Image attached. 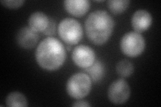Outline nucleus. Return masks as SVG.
<instances>
[{"mask_svg":"<svg viewBox=\"0 0 161 107\" xmlns=\"http://www.w3.org/2000/svg\"><path fill=\"white\" fill-rule=\"evenodd\" d=\"M63 3L66 11L76 17L84 16L90 8V3L87 0H66Z\"/></svg>","mask_w":161,"mask_h":107,"instance_id":"obj_10","label":"nucleus"},{"mask_svg":"<svg viewBox=\"0 0 161 107\" xmlns=\"http://www.w3.org/2000/svg\"><path fill=\"white\" fill-rule=\"evenodd\" d=\"M24 0H3L1 1V3L4 7L9 9H17L23 6L24 3Z\"/></svg>","mask_w":161,"mask_h":107,"instance_id":"obj_16","label":"nucleus"},{"mask_svg":"<svg viewBox=\"0 0 161 107\" xmlns=\"http://www.w3.org/2000/svg\"><path fill=\"white\" fill-rule=\"evenodd\" d=\"M49 18L42 12H36L30 15L28 19L29 27L36 32H43L47 28Z\"/></svg>","mask_w":161,"mask_h":107,"instance_id":"obj_11","label":"nucleus"},{"mask_svg":"<svg viewBox=\"0 0 161 107\" xmlns=\"http://www.w3.org/2000/svg\"><path fill=\"white\" fill-rule=\"evenodd\" d=\"M85 71L94 83H98L105 76V66L101 61L97 60L95 61L89 68H85Z\"/></svg>","mask_w":161,"mask_h":107,"instance_id":"obj_12","label":"nucleus"},{"mask_svg":"<svg viewBox=\"0 0 161 107\" xmlns=\"http://www.w3.org/2000/svg\"><path fill=\"white\" fill-rule=\"evenodd\" d=\"M60 38L68 45L78 44L83 38L82 25L77 20L73 18H64L58 26Z\"/></svg>","mask_w":161,"mask_h":107,"instance_id":"obj_4","label":"nucleus"},{"mask_svg":"<svg viewBox=\"0 0 161 107\" xmlns=\"http://www.w3.org/2000/svg\"><path fill=\"white\" fill-rule=\"evenodd\" d=\"M115 26L112 17L105 10H95L85 20V28L88 39L95 45H103L112 35Z\"/></svg>","mask_w":161,"mask_h":107,"instance_id":"obj_2","label":"nucleus"},{"mask_svg":"<svg viewBox=\"0 0 161 107\" xmlns=\"http://www.w3.org/2000/svg\"><path fill=\"white\" fill-rule=\"evenodd\" d=\"M152 21V16L145 9H138L136 11L131 19L132 26L134 31L140 34L147 30L150 27Z\"/></svg>","mask_w":161,"mask_h":107,"instance_id":"obj_9","label":"nucleus"},{"mask_svg":"<svg viewBox=\"0 0 161 107\" xmlns=\"http://www.w3.org/2000/svg\"><path fill=\"white\" fill-rule=\"evenodd\" d=\"M130 2L128 0H109L107 5L112 13L118 15L124 12L129 7Z\"/></svg>","mask_w":161,"mask_h":107,"instance_id":"obj_14","label":"nucleus"},{"mask_svg":"<svg viewBox=\"0 0 161 107\" xmlns=\"http://www.w3.org/2000/svg\"><path fill=\"white\" fill-rule=\"evenodd\" d=\"M55 32H56V22L53 19L50 18L47 28L42 33L47 35H53L55 34Z\"/></svg>","mask_w":161,"mask_h":107,"instance_id":"obj_17","label":"nucleus"},{"mask_svg":"<svg viewBox=\"0 0 161 107\" xmlns=\"http://www.w3.org/2000/svg\"><path fill=\"white\" fill-rule=\"evenodd\" d=\"M17 44L24 49H31L36 45L39 35L30 27H23L18 30L16 35Z\"/></svg>","mask_w":161,"mask_h":107,"instance_id":"obj_8","label":"nucleus"},{"mask_svg":"<svg viewBox=\"0 0 161 107\" xmlns=\"http://www.w3.org/2000/svg\"><path fill=\"white\" fill-rule=\"evenodd\" d=\"M66 89L68 94L75 99H81L87 96L92 89V79L89 75L78 72L69 78Z\"/></svg>","mask_w":161,"mask_h":107,"instance_id":"obj_3","label":"nucleus"},{"mask_svg":"<svg viewBox=\"0 0 161 107\" xmlns=\"http://www.w3.org/2000/svg\"><path fill=\"white\" fill-rule=\"evenodd\" d=\"M72 60L80 68H89L95 61V52L88 45H79L73 51Z\"/></svg>","mask_w":161,"mask_h":107,"instance_id":"obj_7","label":"nucleus"},{"mask_svg":"<svg viewBox=\"0 0 161 107\" xmlns=\"http://www.w3.org/2000/svg\"><path fill=\"white\" fill-rule=\"evenodd\" d=\"M6 103L9 107H26L28 105L26 96L19 92L10 93L6 99Z\"/></svg>","mask_w":161,"mask_h":107,"instance_id":"obj_13","label":"nucleus"},{"mask_svg":"<svg viewBox=\"0 0 161 107\" xmlns=\"http://www.w3.org/2000/svg\"><path fill=\"white\" fill-rule=\"evenodd\" d=\"M66 57V50L63 44L53 37L44 39L35 52V58L38 64L48 71L59 69L63 65Z\"/></svg>","mask_w":161,"mask_h":107,"instance_id":"obj_1","label":"nucleus"},{"mask_svg":"<svg viewBox=\"0 0 161 107\" xmlns=\"http://www.w3.org/2000/svg\"><path fill=\"white\" fill-rule=\"evenodd\" d=\"M145 40L140 33L130 32L121 39L120 49L123 54L128 57H137L145 49Z\"/></svg>","mask_w":161,"mask_h":107,"instance_id":"obj_5","label":"nucleus"},{"mask_svg":"<svg viewBox=\"0 0 161 107\" xmlns=\"http://www.w3.org/2000/svg\"><path fill=\"white\" fill-rule=\"evenodd\" d=\"M73 106H78V107H88L91 105L89 104L88 102L85 100H78L72 104Z\"/></svg>","mask_w":161,"mask_h":107,"instance_id":"obj_18","label":"nucleus"},{"mask_svg":"<svg viewBox=\"0 0 161 107\" xmlns=\"http://www.w3.org/2000/svg\"><path fill=\"white\" fill-rule=\"evenodd\" d=\"M130 96V87L123 78L118 79L111 84L108 90L109 100L115 104H122Z\"/></svg>","mask_w":161,"mask_h":107,"instance_id":"obj_6","label":"nucleus"},{"mask_svg":"<svg viewBox=\"0 0 161 107\" xmlns=\"http://www.w3.org/2000/svg\"><path fill=\"white\" fill-rule=\"evenodd\" d=\"M116 72L122 78H127L132 75L134 71L133 64L128 60H120L116 65Z\"/></svg>","mask_w":161,"mask_h":107,"instance_id":"obj_15","label":"nucleus"}]
</instances>
